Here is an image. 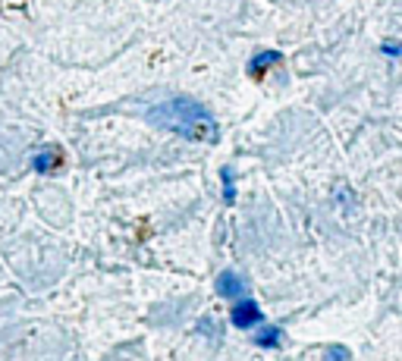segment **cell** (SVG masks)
<instances>
[{
	"label": "cell",
	"mask_w": 402,
	"mask_h": 361,
	"mask_svg": "<svg viewBox=\"0 0 402 361\" xmlns=\"http://www.w3.org/2000/svg\"><path fill=\"white\" fill-rule=\"evenodd\" d=\"M148 119L167 132H176V135L192 138V142H214V138H217V123H214V117L192 98L164 101V104L151 107Z\"/></svg>",
	"instance_id": "cell-1"
},
{
	"label": "cell",
	"mask_w": 402,
	"mask_h": 361,
	"mask_svg": "<svg viewBox=\"0 0 402 361\" xmlns=\"http://www.w3.org/2000/svg\"><path fill=\"white\" fill-rule=\"evenodd\" d=\"M230 317H233V324H236L239 330H249V327H258V324L264 321V314H261V308H258L251 299H239L236 305H233V311H230Z\"/></svg>",
	"instance_id": "cell-2"
},
{
	"label": "cell",
	"mask_w": 402,
	"mask_h": 361,
	"mask_svg": "<svg viewBox=\"0 0 402 361\" xmlns=\"http://www.w3.org/2000/svg\"><path fill=\"white\" fill-rule=\"evenodd\" d=\"M214 289H217V296H224V299H242L245 292H249L245 280L236 270H224V274L217 276V283H214Z\"/></svg>",
	"instance_id": "cell-3"
},
{
	"label": "cell",
	"mask_w": 402,
	"mask_h": 361,
	"mask_svg": "<svg viewBox=\"0 0 402 361\" xmlns=\"http://www.w3.org/2000/svg\"><path fill=\"white\" fill-rule=\"evenodd\" d=\"M280 63H283V53H280V51H261V53H255V57H251L249 72L258 79V76H264L271 66H280Z\"/></svg>",
	"instance_id": "cell-4"
},
{
	"label": "cell",
	"mask_w": 402,
	"mask_h": 361,
	"mask_svg": "<svg viewBox=\"0 0 402 361\" xmlns=\"http://www.w3.org/2000/svg\"><path fill=\"white\" fill-rule=\"evenodd\" d=\"M255 342H258V346H267V349L283 346V330H280V327H261L255 333Z\"/></svg>",
	"instance_id": "cell-5"
},
{
	"label": "cell",
	"mask_w": 402,
	"mask_h": 361,
	"mask_svg": "<svg viewBox=\"0 0 402 361\" xmlns=\"http://www.w3.org/2000/svg\"><path fill=\"white\" fill-rule=\"evenodd\" d=\"M349 349L346 346H327V352H324V361H349Z\"/></svg>",
	"instance_id": "cell-6"
},
{
	"label": "cell",
	"mask_w": 402,
	"mask_h": 361,
	"mask_svg": "<svg viewBox=\"0 0 402 361\" xmlns=\"http://www.w3.org/2000/svg\"><path fill=\"white\" fill-rule=\"evenodd\" d=\"M224 198H226V204L236 201V185H233V170H230V167H224Z\"/></svg>",
	"instance_id": "cell-7"
},
{
	"label": "cell",
	"mask_w": 402,
	"mask_h": 361,
	"mask_svg": "<svg viewBox=\"0 0 402 361\" xmlns=\"http://www.w3.org/2000/svg\"><path fill=\"white\" fill-rule=\"evenodd\" d=\"M53 164H57V158H53V154H38V158H35V170H41V173L53 170Z\"/></svg>",
	"instance_id": "cell-8"
}]
</instances>
